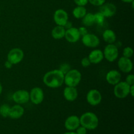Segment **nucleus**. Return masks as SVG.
I'll list each match as a JSON object with an SVG mask.
<instances>
[{
    "instance_id": "nucleus-11",
    "label": "nucleus",
    "mask_w": 134,
    "mask_h": 134,
    "mask_svg": "<svg viewBox=\"0 0 134 134\" xmlns=\"http://www.w3.org/2000/svg\"><path fill=\"white\" fill-rule=\"evenodd\" d=\"M53 20L55 24L58 26H64L69 20L68 13L64 9H57L54 13Z\"/></svg>"
},
{
    "instance_id": "nucleus-20",
    "label": "nucleus",
    "mask_w": 134,
    "mask_h": 134,
    "mask_svg": "<svg viewBox=\"0 0 134 134\" xmlns=\"http://www.w3.org/2000/svg\"><path fill=\"white\" fill-rule=\"evenodd\" d=\"M103 39L107 44H114L116 43V35L115 31L111 29H107L103 32Z\"/></svg>"
},
{
    "instance_id": "nucleus-25",
    "label": "nucleus",
    "mask_w": 134,
    "mask_h": 134,
    "mask_svg": "<svg viewBox=\"0 0 134 134\" xmlns=\"http://www.w3.org/2000/svg\"><path fill=\"white\" fill-rule=\"evenodd\" d=\"M94 22H95V24L98 25H102L103 24V22H104L105 18L104 16L101 13L98 12V13H95L94 14Z\"/></svg>"
},
{
    "instance_id": "nucleus-30",
    "label": "nucleus",
    "mask_w": 134,
    "mask_h": 134,
    "mask_svg": "<svg viewBox=\"0 0 134 134\" xmlns=\"http://www.w3.org/2000/svg\"><path fill=\"white\" fill-rule=\"evenodd\" d=\"M105 1L106 0H88V3L96 7L101 6L104 3H105Z\"/></svg>"
},
{
    "instance_id": "nucleus-18",
    "label": "nucleus",
    "mask_w": 134,
    "mask_h": 134,
    "mask_svg": "<svg viewBox=\"0 0 134 134\" xmlns=\"http://www.w3.org/2000/svg\"><path fill=\"white\" fill-rule=\"evenodd\" d=\"M90 63L92 64H98L102 62L104 59L103 51L100 49H94L90 52L88 56Z\"/></svg>"
},
{
    "instance_id": "nucleus-12",
    "label": "nucleus",
    "mask_w": 134,
    "mask_h": 134,
    "mask_svg": "<svg viewBox=\"0 0 134 134\" xmlns=\"http://www.w3.org/2000/svg\"><path fill=\"white\" fill-rule=\"evenodd\" d=\"M99 13H102L105 18H111L115 15L116 13V7L113 3H104L99 7Z\"/></svg>"
},
{
    "instance_id": "nucleus-22",
    "label": "nucleus",
    "mask_w": 134,
    "mask_h": 134,
    "mask_svg": "<svg viewBox=\"0 0 134 134\" xmlns=\"http://www.w3.org/2000/svg\"><path fill=\"white\" fill-rule=\"evenodd\" d=\"M86 13H87V10L85 6L77 5V7H75L72 11L73 16L77 19H82Z\"/></svg>"
},
{
    "instance_id": "nucleus-19",
    "label": "nucleus",
    "mask_w": 134,
    "mask_h": 134,
    "mask_svg": "<svg viewBox=\"0 0 134 134\" xmlns=\"http://www.w3.org/2000/svg\"><path fill=\"white\" fill-rule=\"evenodd\" d=\"M24 112V109L22 105L15 104L10 107L9 117L12 119H19L23 116Z\"/></svg>"
},
{
    "instance_id": "nucleus-34",
    "label": "nucleus",
    "mask_w": 134,
    "mask_h": 134,
    "mask_svg": "<svg viewBox=\"0 0 134 134\" xmlns=\"http://www.w3.org/2000/svg\"><path fill=\"white\" fill-rule=\"evenodd\" d=\"M4 65H5V67L7 68V69H11L14 65H13L12 63H10L9 61L7 60V61L5 62V64H4Z\"/></svg>"
},
{
    "instance_id": "nucleus-8",
    "label": "nucleus",
    "mask_w": 134,
    "mask_h": 134,
    "mask_svg": "<svg viewBox=\"0 0 134 134\" xmlns=\"http://www.w3.org/2000/svg\"><path fill=\"white\" fill-rule=\"evenodd\" d=\"M12 98L16 104H26L30 101V92L24 89L18 90L13 93Z\"/></svg>"
},
{
    "instance_id": "nucleus-27",
    "label": "nucleus",
    "mask_w": 134,
    "mask_h": 134,
    "mask_svg": "<svg viewBox=\"0 0 134 134\" xmlns=\"http://www.w3.org/2000/svg\"><path fill=\"white\" fill-rule=\"evenodd\" d=\"M71 69V65H69V64H68V63H64V64H61V65H60V68H59V69H60L64 75L66 73H68Z\"/></svg>"
},
{
    "instance_id": "nucleus-9",
    "label": "nucleus",
    "mask_w": 134,
    "mask_h": 134,
    "mask_svg": "<svg viewBox=\"0 0 134 134\" xmlns=\"http://www.w3.org/2000/svg\"><path fill=\"white\" fill-rule=\"evenodd\" d=\"M86 101L92 106H97L102 102V96L100 92L97 89H92L86 94Z\"/></svg>"
},
{
    "instance_id": "nucleus-21",
    "label": "nucleus",
    "mask_w": 134,
    "mask_h": 134,
    "mask_svg": "<svg viewBox=\"0 0 134 134\" xmlns=\"http://www.w3.org/2000/svg\"><path fill=\"white\" fill-rule=\"evenodd\" d=\"M65 33V29L64 26L56 25L51 31V35L54 39H61L64 38Z\"/></svg>"
},
{
    "instance_id": "nucleus-5",
    "label": "nucleus",
    "mask_w": 134,
    "mask_h": 134,
    "mask_svg": "<svg viewBox=\"0 0 134 134\" xmlns=\"http://www.w3.org/2000/svg\"><path fill=\"white\" fill-rule=\"evenodd\" d=\"M103 56L109 62H113L119 58V48L115 44H107L103 51Z\"/></svg>"
},
{
    "instance_id": "nucleus-4",
    "label": "nucleus",
    "mask_w": 134,
    "mask_h": 134,
    "mask_svg": "<svg viewBox=\"0 0 134 134\" xmlns=\"http://www.w3.org/2000/svg\"><path fill=\"white\" fill-rule=\"evenodd\" d=\"M130 86L125 81H120L119 83L114 86V95L119 99H124L130 95Z\"/></svg>"
},
{
    "instance_id": "nucleus-26",
    "label": "nucleus",
    "mask_w": 134,
    "mask_h": 134,
    "mask_svg": "<svg viewBox=\"0 0 134 134\" xmlns=\"http://www.w3.org/2000/svg\"><path fill=\"white\" fill-rule=\"evenodd\" d=\"M133 50L132 47H126L124 48L122 51V56L128 58H131L133 56Z\"/></svg>"
},
{
    "instance_id": "nucleus-29",
    "label": "nucleus",
    "mask_w": 134,
    "mask_h": 134,
    "mask_svg": "<svg viewBox=\"0 0 134 134\" xmlns=\"http://www.w3.org/2000/svg\"><path fill=\"white\" fill-rule=\"evenodd\" d=\"M125 82L128 84L130 86H132L134 85V75L133 74H130L128 75L126 78Z\"/></svg>"
},
{
    "instance_id": "nucleus-35",
    "label": "nucleus",
    "mask_w": 134,
    "mask_h": 134,
    "mask_svg": "<svg viewBox=\"0 0 134 134\" xmlns=\"http://www.w3.org/2000/svg\"><path fill=\"white\" fill-rule=\"evenodd\" d=\"M64 27H65V30H67V29H69V28H70V27H73V26H72V22H69V21L68 20V22L65 24V25L64 26Z\"/></svg>"
},
{
    "instance_id": "nucleus-37",
    "label": "nucleus",
    "mask_w": 134,
    "mask_h": 134,
    "mask_svg": "<svg viewBox=\"0 0 134 134\" xmlns=\"http://www.w3.org/2000/svg\"><path fill=\"white\" fill-rule=\"evenodd\" d=\"M121 1L126 3H132V2H133L134 0H121Z\"/></svg>"
},
{
    "instance_id": "nucleus-10",
    "label": "nucleus",
    "mask_w": 134,
    "mask_h": 134,
    "mask_svg": "<svg viewBox=\"0 0 134 134\" xmlns=\"http://www.w3.org/2000/svg\"><path fill=\"white\" fill-rule=\"evenodd\" d=\"M44 95L43 89L40 87H34L30 92V100L34 105H39L44 100Z\"/></svg>"
},
{
    "instance_id": "nucleus-7",
    "label": "nucleus",
    "mask_w": 134,
    "mask_h": 134,
    "mask_svg": "<svg viewBox=\"0 0 134 134\" xmlns=\"http://www.w3.org/2000/svg\"><path fill=\"white\" fill-rule=\"evenodd\" d=\"M82 43L85 47L95 48L100 44V40L99 37L95 34L88 33L82 36Z\"/></svg>"
},
{
    "instance_id": "nucleus-39",
    "label": "nucleus",
    "mask_w": 134,
    "mask_h": 134,
    "mask_svg": "<svg viewBox=\"0 0 134 134\" xmlns=\"http://www.w3.org/2000/svg\"><path fill=\"white\" fill-rule=\"evenodd\" d=\"M2 91H3V87H2V85H1V82H0V95H1V93H2Z\"/></svg>"
},
{
    "instance_id": "nucleus-1",
    "label": "nucleus",
    "mask_w": 134,
    "mask_h": 134,
    "mask_svg": "<svg viewBox=\"0 0 134 134\" xmlns=\"http://www.w3.org/2000/svg\"><path fill=\"white\" fill-rule=\"evenodd\" d=\"M43 82L47 87L58 88L64 84V74L59 69L49 71L43 76Z\"/></svg>"
},
{
    "instance_id": "nucleus-38",
    "label": "nucleus",
    "mask_w": 134,
    "mask_h": 134,
    "mask_svg": "<svg viewBox=\"0 0 134 134\" xmlns=\"http://www.w3.org/2000/svg\"><path fill=\"white\" fill-rule=\"evenodd\" d=\"M64 134H77L76 132H75L74 131H69V132H66V133H64Z\"/></svg>"
},
{
    "instance_id": "nucleus-16",
    "label": "nucleus",
    "mask_w": 134,
    "mask_h": 134,
    "mask_svg": "<svg viewBox=\"0 0 134 134\" xmlns=\"http://www.w3.org/2000/svg\"><path fill=\"white\" fill-rule=\"evenodd\" d=\"M105 79L108 84L115 86L121 81V73L116 69L110 70L106 74Z\"/></svg>"
},
{
    "instance_id": "nucleus-24",
    "label": "nucleus",
    "mask_w": 134,
    "mask_h": 134,
    "mask_svg": "<svg viewBox=\"0 0 134 134\" xmlns=\"http://www.w3.org/2000/svg\"><path fill=\"white\" fill-rule=\"evenodd\" d=\"M10 106L8 104H2L0 106V115L3 118H7L9 116Z\"/></svg>"
},
{
    "instance_id": "nucleus-31",
    "label": "nucleus",
    "mask_w": 134,
    "mask_h": 134,
    "mask_svg": "<svg viewBox=\"0 0 134 134\" xmlns=\"http://www.w3.org/2000/svg\"><path fill=\"white\" fill-rule=\"evenodd\" d=\"M87 130H88L86 129V128H85V127L80 125L76 129L75 132L77 134H86L87 133Z\"/></svg>"
},
{
    "instance_id": "nucleus-3",
    "label": "nucleus",
    "mask_w": 134,
    "mask_h": 134,
    "mask_svg": "<svg viewBox=\"0 0 134 134\" xmlns=\"http://www.w3.org/2000/svg\"><path fill=\"white\" fill-rule=\"evenodd\" d=\"M82 80V75L79 70L71 69L64 75V82L66 86L77 87Z\"/></svg>"
},
{
    "instance_id": "nucleus-6",
    "label": "nucleus",
    "mask_w": 134,
    "mask_h": 134,
    "mask_svg": "<svg viewBox=\"0 0 134 134\" xmlns=\"http://www.w3.org/2000/svg\"><path fill=\"white\" fill-rule=\"evenodd\" d=\"M24 58V52L20 48H13L10 50L7 54L8 61L10 62L13 65L20 64Z\"/></svg>"
},
{
    "instance_id": "nucleus-17",
    "label": "nucleus",
    "mask_w": 134,
    "mask_h": 134,
    "mask_svg": "<svg viewBox=\"0 0 134 134\" xmlns=\"http://www.w3.org/2000/svg\"><path fill=\"white\" fill-rule=\"evenodd\" d=\"M63 95L68 102H74L78 98V90L76 87L66 86L63 91Z\"/></svg>"
},
{
    "instance_id": "nucleus-28",
    "label": "nucleus",
    "mask_w": 134,
    "mask_h": 134,
    "mask_svg": "<svg viewBox=\"0 0 134 134\" xmlns=\"http://www.w3.org/2000/svg\"><path fill=\"white\" fill-rule=\"evenodd\" d=\"M81 64L83 68H88L92 64L90 63V61L88 58V56H86V57H84L83 58H82L81 61Z\"/></svg>"
},
{
    "instance_id": "nucleus-32",
    "label": "nucleus",
    "mask_w": 134,
    "mask_h": 134,
    "mask_svg": "<svg viewBox=\"0 0 134 134\" xmlns=\"http://www.w3.org/2000/svg\"><path fill=\"white\" fill-rule=\"evenodd\" d=\"M76 5L78 6H86L88 3V0H73Z\"/></svg>"
},
{
    "instance_id": "nucleus-23",
    "label": "nucleus",
    "mask_w": 134,
    "mask_h": 134,
    "mask_svg": "<svg viewBox=\"0 0 134 134\" xmlns=\"http://www.w3.org/2000/svg\"><path fill=\"white\" fill-rule=\"evenodd\" d=\"M82 24L85 27H90L95 24L94 22V15L91 13H87L85 16L82 18Z\"/></svg>"
},
{
    "instance_id": "nucleus-40",
    "label": "nucleus",
    "mask_w": 134,
    "mask_h": 134,
    "mask_svg": "<svg viewBox=\"0 0 134 134\" xmlns=\"http://www.w3.org/2000/svg\"><path fill=\"white\" fill-rule=\"evenodd\" d=\"M0 13H1V11H0Z\"/></svg>"
},
{
    "instance_id": "nucleus-13",
    "label": "nucleus",
    "mask_w": 134,
    "mask_h": 134,
    "mask_svg": "<svg viewBox=\"0 0 134 134\" xmlns=\"http://www.w3.org/2000/svg\"><path fill=\"white\" fill-rule=\"evenodd\" d=\"M117 64L119 70L122 73H130L133 69V65L131 58L122 56L119 58Z\"/></svg>"
},
{
    "instance_id": "nucleus-36",
    "label": "nucleus",
    "mask_w": 134,
    "mask_h": 134,
    "mask_svg": "<svg viewBox=\"0 0 134 134\" xmlns=\"http://www.w3.org/2000/svg\"><path fill=\"white\" fill-rule=\"evenodd\" d=\"M130 95H131L132 97L134 96V85L130 86Z\"/></svg>"
},
{
    "instance_id": "nucleus-2",
    "label": "nucleus",
    "mask_w": 134,
    "mask_h": 134,
    "mask_svg": "<svg viewBox=\"0 0 134 134\" xmlns=\"http://www.w3.org/2000/svg\"><path fill=\"white\" fill-rule=\"evenodd\" d=\"M80 124L89 130H94L99 125L98 116L92 112H86L79 117Z\"/></svg>"
},
{
    "instance_id": "nucleus-15",
    "label": "nucleus",
    "mask_w": 134,
    "mask_h": 134,
    "mask_svg": "<svg viewBox=\"0 0 134 134\" xmlns=\"http://www.w3.org/2000/svg\"><path fill=\"white\" fill-rule=\"evenodd\" d=\"M80 124V119L77 115H71L65 120L64 126L68 131H75Z\"/></svg>"
},
{
    "instance_id": "nucleus-14",
    "label": "nucleus",
    "mask_w": 134,
    "mask_h": 134,
    "mask_svg": "<svg viewBox=\"0 0 134 134\" xmlns=\"http://www.w3.org/2000/svg\"><path fill=\"white\" fill-rule=\"evenodd\" d=\"M81 36L79 31V29L77 27H71L69 29L65 30V36L64 38L69 43H77L81 39Z\"/></svg>"
},
{
    "instance_id": "nucleus-33",
    "label": "nucleus",
    "mask_w": 134,
    "mask_h": 134,
    "mask_svg": "<svg viewBox=\"0 0 134 134\" xmlns=\"http://www.w3.org/2000/svg\"><path fill=\"white\" fill-rule=\"evenodd\" d=\"M79 31L80 33V35H81V36H83V35H85V34H88V31H87V28H86V27H85V26H82V27H79Z\"/></svg>"
}]
</instances>
